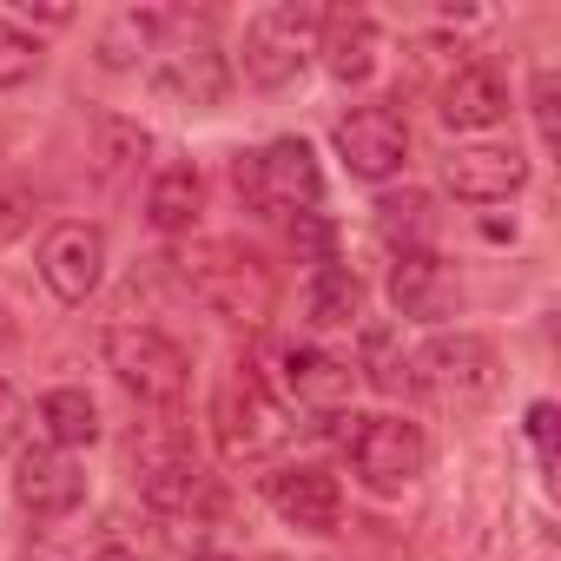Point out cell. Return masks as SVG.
Returning <instances> with one entry per match:
<instances>
[{
	"mask_svg": "<svg viewBox=\"0 0 561 561\" xmlns=\"http://www.w3.org/2000/svg\"><path fill=\"white\" fill-rule=\"evenodd\" d=\"M403 383L423 390V397L443 403V410H482V403L502 390V357H495V344L476 337V331H443V337H430V344L403 364Z\"/></svg>",
	"mask_w": 561,
	"mask_h": 561,
	"instance_id": "obj_1",
	"label": "cell"
},
{
	"mask_svg": "<svg viewBox=\"0 0 561 561\" xmlns=\"http://www.w3.org/2000/svg\"><path fill=\"white\" fill-rule=\"evenodd\" d=\"M231 179L257 218H311L324 198V172H318V152L305 139H271V146L244 152L231 165Z\"/></svg>",
	"mask_w": 561,
	"mask_h": 561,
	"instance_id": "obj_2",
	"label": "cell"
},
{
	"mask_svg": "<svg viewBox=\"0 0 561 561\" xmlns=\"http://www.w3.org/2000/svg\"><path fill=\"white\" fill-rule=\"evenodd\" d=\"M324 27H331V14L311 8V0H277V8H264L244 27V73H251V87H291L305 73V60L324 47Z\"/></svg>",
	"mask_w": 561,
	"mask_h": 561,
	"instance_id": "obj_3",
	"label": "cell"
},
{
	"mask_svg": "<svg viewBox=\"0 0 561 561\" xmlns=\"http://www.w3.org/2000/svg\"><path fill=\"white\" fill-rule=\"evenodd\" d=\"M211 423H218V449L231 462H271L277 449L291 443V410L264 390V377L238 370L218 383V403H211Z\"/></svg>",
	"mask_w": 561,
	"mask_h": 561,
	"instance_id": "obj_4",
	"label": "cell"
},
{
	"mask_svg": "<svg viewBox=\"0 0 561 561\" xmlns=\"http://www.w3.org/2000/svg\"><path fill=\"white\" fill-rule=\"evenodd\" d=\"M106 370L139 397V403H179L192 383V357L179 337L152 324H113L106 331Z\"/></svg>",
	"mask_w": 561,
	"mask_h": 561,
	"instance_id": "obj_5",
	"label": "cell"
},
{
	"mask_svg": "<svg viewBox=\"0 0 561 561\" xmlns=\"http://www.w3.org/2000/svg\"><path fill=\"white\" fill-rule=\"evenodd\" d=\"M344 449H351V469L377 495H397V489H410L430 469V436L410 416H351Z\"/></svg>",
	"mask_w": 561,
	"mask_h": 561,
	"instance_id": "obj_6",
	"label": "cell"
},
{
	"mask_svg": "<svg viewBox=\"0 0 561 561\" xmlns=\"http://www.w3.org/2000/svg\"><path fill=\"white\" fill-rule=\"evenodd\" d=\"M133 462H139V495L159 508V515H211L218 508V482L205 476V462L192 456L185 436L172 430H152L146 443H133Z\"/></svg>",
	"mask_w": 561,
	"mask_h": 561,
	"instance_id": "obj_7",
	"label": "cell"
},
{
	"mask_svg": "<svg viewBox=\"0 0 561 561\" xmlns=\"http://www.w3.org/2000/svg\"><path fill=\"white\" fill-rule=\"evenodd\" d=\"M185 277H192V291L231 324H264V311H271V271L244 244H205L185 264Z\"/></svg>",
	"mask_w": 561,
	"mask_h": 561,
	"instance_id": "obj_8",
	"label": "cell"
},
{
	"mask_svg": "<svg viewBox=\"0 0 561 561\" xmlns=\"http://www.w3.org/2000/svg\"><path fill=\"white\" fill-rule=\"evenodd\" d=\"M152 87H159L172 106H185V113H211V106L225 100V87H231L218 41H211L205 27H179L172 41H159Z\"/></svg>",
	"mask_w": 561,
	"mask_h": 561,
	"instance_id": "obj_9",
	"label": "cell"
},
{
	"mask_svg": "<svg viewBox=\"0 0 561 561\" xmlns=\"http://www.w3.org/2000/svg\"><path fill=\"white\" fill-rule=\"evenodd\" d=\"M331 139H337L344 172H351V179H370V185L397 179L403 159H410V126H403L397 106H351Z\"/></svg>",
	"mask_w": 561,
	"mask_h": 561,
	"instance_id": "obj_10",
	"label": "cell"
},
{
	"mask_svg": "<svg viewBox=\"0 0 561 561\" xmlns=\"http://www.w3.org/2000/svg\"><path fill=\"white\" fill-rule=\"evenodd\" d=\"M100 277H106V231L100 225H54L41 238V285L60 298V305H87L100 291Z\"/></svg>",
	"mask_w": 561,
	"mask_h": 561,
	"instance_id": "obj_11",
	"label": "cell"
},
{
	"mask_svg": "<svg viewBox=\"0 0 561 561\" xmlns=\"http://www.w3.org/2000/svg\"><path fill=\"white\" fill-rule=\"evenodd\" d=\"M271 364H277V383H285L291 410H305V416H344L351 410L357 370L337 364L331 351H318V344H277Z\"/></svg>",
	"mask_w": 561,
	"mask_h": 561,
	"instance_id": "obj_12",
	"label": "cell"
},
{
	"mask_svg": "<svg viewBox=\"0 0 561 561\" xmlns=\"http://www.w3.org/2000/svg\"><path fill=\"white\" fill-rule=\"evenodd\" d=\"M443 185L462 205H502L528 185V159H522V146H495V139L489 146H456L443 159Z\"/></svg>",
	"mask_w": 561,
	"mask_h": 561,
	"instance_id": "obj_13",
	"label": "cell"
},
{
	"mask_svg": "<svg viewBox=\"0 0 561 561\" xmlns=\"http://www.w3.org/2000/svg\"><path fill=\"white\" fill-rule=\"evenodd\" d=\"M14 495L34 522H67L87 502V469L67 449H27L14 469Z\"/></svg>",
	"mask_w": 561,
	"mask_h": 561,
	"instance_id": "obj_14",
	"label": "cell"
},
{
	"mask_svg": "<svg viewBox=\"0 0 561 561\" xmlns=\"http://www.w3.org/2000/svg\"><path fill=\"white\" fill-rule=\"evenodd\" d=\"M390 305L403 318H416V324H443V318H456L462 285H456V271L436 251H397V264H390Z\"/></svg>",
	"mask_w": 561,
	"mask_h": 561,
	"instance_id": "obj_15",
	"label": "cell"
},
{
	"mask_svg": "<svg viewBox=\"0 0 561 561\" xmlns=\"http://www.w3.org/2000/svg\"><path fill=\"white\" fill-rule=\"evenodd\" d=\"M264 495H271V508L285 515L298 535H331L344 522V489L324 469H277L264 482Z\"/></svg>",
	"mask_w": 561,
	"mask_h": 561,
	"instance_id": "obj_16",
	"label": "cell"
},
{
	"mask_svg": "<svg viewBox=\"0 0 561 561\" xmlns=\"http://www.w3.org/2000/svg\"><path fill=\"white\" fill-rule=\"evenodd\" d=\"M436 113H443L449 133H489L495 119H508V87H502V73H489V67H456Z\"/></svg>",
	"mask_w": 561,
	"mask_h": 561,
	"instance_id": "obj_17",
	"label": "cell"
},
{
	"mask_svg": "<svg viewBox=\"0 0 561 561\" xmlns=\"http://www.w3.org/2000/svg\"><path fill=\"white\" fill-rule=\"evenodd\" d=\"M198 205H205V179H198V165H165V172L152 179V192H146V218H152L165 238L192 231V225H198Z\"/></svg>",
	"mask_w": 561,
	"mask_h": 561,
	"instance_id": "obj_18",
	"label": "cell"
},
{
	"mask_svg": "<svg viewBox=\"0 0 561 561\" xmlns=\"http://www.w3.org/2000/svg\"><path fill=\"white\" fill-rule=\"evenodd\" d=\"M305 311H311L318 331H351V324L364 318V285H357V271H344V264H318L311 291H305Z\"/></svg>",
	"mask_w": 561,
	"mask_h": 561,
	"instance_id": "obj_19",
	"label": "cell"
},
{
	"mask_svg": "<svg viewBox=\"0 0 561 561\" xmlns=\"http://www.w3.org/2000/svg\"><path fill=\"white\" fill-rule=\"evenodd\" d=\"M165 14H139V8H126V14H113L106 21V34H100V67H113V73H126V67H139L146 54H159V41H165Z\"/></svg>",
	"mask_w": 561,
	"mask_h": 561,
	"instance_id": "obj_20",
	"label": "cell"
},
{
	"mask_svg": "<svg viewBox=\"0 0 561 561\" xmlns=\"http://www.w3.org/2000/svg\"><path fill=\"white\" fill-rule=\"evenodd\" d=\"M377 231L397 251H436V205H430V192H390L377 205Z\"/></svg>",
	"mask_w": 561,
	"mask_h": 561,
	"instance_id": "obj_21",
	"label": "cell"
},
{
	"mask_svg": "<svg viewBox=\"0 0 561 561\" xmlns=\"http://www.w3.org/2000/svg\"><path fill=\"white\" fill-rule=\"evenodd\" d=\"M41 423H47V449H87L100 436V410L87 390H54L41 397Z\"/></svg>",
	"mask_w": 561,
	"mask_h": 561,
	"instance_id": "obj_22",
	"label": "cell"
},
{
	"mask_svg": "<svg viewBox=\"0 0 561 561\" xmlns=\"http://www.w3.org/2000/svg\"><path fill=\"white\" fill-rule=\"evenodd\" d=\"M318 54H331V73H337L344 87H357V80H370V67H377V27H370L364 14H357V21H337Z\"/></svg>",
	"mask_w": 561,
	"mask_h": 561,
	"instance_id": "obj_23",
	"label": "cell"
},
{
	"mask_svg": "<svg viewBox=\"0 0 561 561\" xmlns=\"http://www.w3.org/2000/svg\"><path fill=\"white\" fill-rule=\"evenodd\" d=\"M41 73V41L14 21H0V87H27Z\"/></svg>",
	"mask_w": 561,
	"mask_h": 561,
	"instance_id": "obj_24",
	"label": "cell"
},
{
	"mask_svg": "<svg viewBox=\"0 0 561 561\" xmlns=\"http://www.w3.org/2000/svg\"><path fill=\"white\" fill-rule=\"evenodd\" d=\"M100 146H106V159H100V165H106V179H119L133 159H146V146H152V139H146L139 126H126V119H106V126H100Z\"/></svg>",
	"mask_w": 561,
	"mask_h": 561,
	"instance_id": "obj_25",
	"label": "cell"
},
{
	"mask_svg": "<svg viewBox=\"0 0 561 561\" xmlns=\"http://www.w3.org/2000/svg\"><path fill=\"white\" fill-rule=\"evenodd\" d=\"M528 443H535V462L554 469V403H535L528 410Z\"/></svg>",
	"mask_w": 561,
	"mask_h": 561,
	"instance_id": "obj_26",
	"label": "cell"
},
{
	"mask_svg": "<svg viewBox=\"0 0 561 561\" xmlns=\"http://www.w3.org/2000/svg\"><path fill=\"white\" fill-rule=\"evenodd\" d=\"M21 423H27V410H21V397H14V383H0V449H8V443L21 436Z\"/></svg>",
	"mask_w": 561,
	"mask_h": 561,
	"instance_id": "obj_27",
	"label": "cell"
},
{
	"mask_svg": "<svg viewBox=\"0 0 561 561\" xmlns=\"http://www.w3.org/2000/svg\"><path fill=\"white\" fill-rule=\"evenodd\" d=\"M21 14L27 21H47V27H67L73 21V8H34V0H21Z\"/></svg>",
	"mask_w": 561,
	"mask_h": 561,
	"instance_id": "obj_28",
	"label": "cell"
},
{
	"mask_svg": "<svg viewBox=\"0 0 561 561\" xmlns=\"http://www.w3.org/2000/svg\"><path fill=\"white\" fill-rule=\"evenodd\" d=\"M93 561H139V554H126V548H106V554H93Z\"/></svg>",
	"mask_w": 561,
	"mask_h": 561,
	"instance_id": "obj_29",
	"label": "cell"
},
{
	"mask_svg": "<svg viewBox=\"0 0 561 561\" xmlns=\"http://www.w3.org/2000/svg\"><path fill=\"white\" fill-rule=\"evenodd\" d=\"M14 337V324H8V305H0V344H8Z\"/></svg>",
	"mask_w": 561,
	"mask_h": 561,
	"instance_id": "obj_30",
	"label": "cell"
},
{
	"mask_svg": "<svg viewBox=\"0 0 561 561\" xmlns=\"http://www.w3.org/2000/svg\"><path fill=\"white\" fill-rule=\"evenodd\" d=\"M192 561H231V554H192Z\"/></svg>",
	"mask_w": 561,
	"mask_h": 561,
	"instance_id": "obj_31",
	"label": "cell"
}]
</instances>
